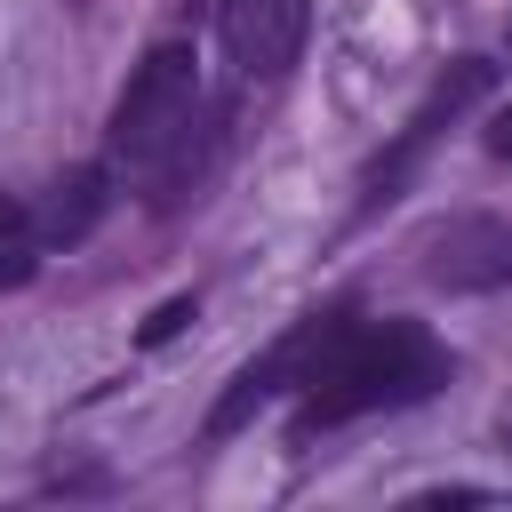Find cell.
Masks as SVG:
<instances>
[{"instance_id": "1", "label": "cell", "mask_w": 512, "mask_h": 512, "mask_svg": "<svg viewBox=\"0 0 512 512\" xmlns=\"http://www.w3.org/2000/svg\"><path fill=\"white\" fill-rule=\"evenodd\" d=\"M448 368L456 360L416 320H360L352 304H328V312H304L272 352H256L232 376V392L208 408V440L240 432L280 392H296V432H328V424H352L368 408L432 400L448 384Z\"/></svg>"}, {"instance_id": "2", "label": "cell", "mask_w": 512, "mask_h": 512, "mask_svg": "<svg viewBox=\"0 0 512 512\" xmlns=\"http://www.w3.org/2000/svg\"><path fill=\"white\" fill-rule=\"evenodd\" d=\"M200 128H208V96H200V64H192V48H176V40H160L136 72H128V88H120V104H112V128H104V144H112V160L128 168V176H144L160 200L168 192H184V176H200Z\"/></svg>"}, {"instance_id": "3", "label": "cell", "mask_w": 512, "mask_h": 512, "mask_svg": "<svg viewBox=\"0 0 512 512\" xmlns=\"http://www.w3.org/2000/svg\"><path fill=\"white\" fill-rule=\"evenodd\" d=\"M488 88H496V64H488V56H456V64H448V72L424 88V104L408 112V128H400V136H392V144H384V152L360 168L352 224H368L376 208H392V200L408 192V176L424 168V152H432V144H440V136H448V128H456V120H464V112H472Z\"/></svg>"}, {"instance_id": "4", "label": "cell", "mask_w": 512, "mask_h": 512, "mask_svg": "<svg viewBox=\"0 0 512 512\" xmlns=\"http://www.w3.org/2000/svg\"><path fill=\"white\" fill-rule=\"evenodd\" d=\"M416 272L448 296H488L512 288V224L504 216H440L416 240Z\"/></svg>"}, {"instance_id": "5", "label": "cell", "mask_w": 512, "mask_h": 512, "mask_svg": "<svg viewBox=\"0 0 512 512\" xmlns=\"http://www.w3.org/2000/svg\"><path fill=\"white\" fill-rule=\"evenodd\" d=\"M216 40L248 80H280L304 56V0H216Z\"/></svg>"}, {"instance_id": "6", "label": "cell", "mask_w": 512, "mask_h": 512, "mask_svg": "<svg viewBox=\"0 0 512 512\" xmlns=\"http://www.w3.org/2000/svg\"><path fill=\"white\" fill-rule=\"evenodd\" d=\"M104 168H64L56 184H48V200H40V240L48 248H80L88 232H96V216H104Z\"/></svg>"}, {"instance_id": "7", "label": "cell", "mask_w": 512, "mask_h": 512, "mask_svg": "<svg viewBox=\"0 0 512 512\" xmlns=\"http://www.w3.org/2000/svg\"><path fill=\"white\" fill-rule=\"evenodd\" d=\"M40 216L16 200V192H0V288H24L32 272H40Z\"/></svg>"}, {"instance_id": "8", "label": "cell", "mask_w": 512, "mask_h": 512, "mask_svg": "<svg viewBox=\"0 0 512 512\" xmlns=\"http://www.w3.org/2000/svg\"><path fill=\"white\" fill-rule=\"evenodd\" d=\"M184 320H192V296H176V304H160V312L144 320V344H168V336H176Z\"/></svg>"}, {"instance_id": "9", "label": "cell", "mask_w": 512, "mask_h": 512, "mask_svg": "<svg viewBox=\"0 0 512 512\" xmlns=\"http://www.w3.org/2000/svg\"><path fill=\"white\" fill-rule=\"evenodd\" d=\"M488 152H496V160H512V104L488 120Z\"/></svg>"}]
</instances>
